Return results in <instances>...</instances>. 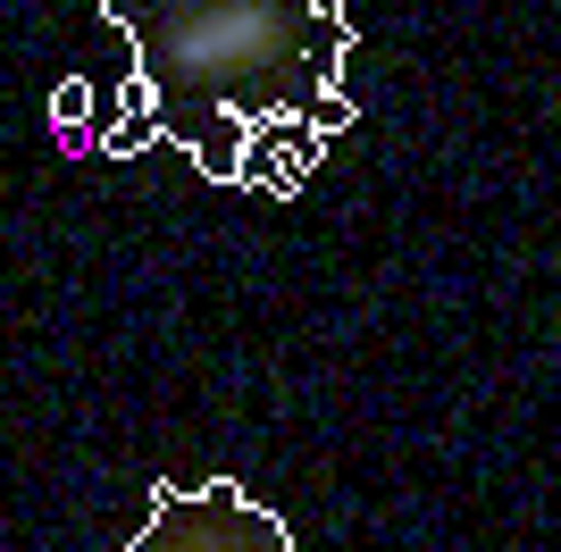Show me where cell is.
Segmentation results:
<instances>
[{"mask_svg":"<svg viewBox=\"0 0 561 552\" xmlns=\"http://www.w3.org/2000/svg\"><path fill=\"white\" fill-rule=\"evenodd\" d=\"M126 552H294V528H285L268 503H252L234 478H160L151 485V519L135 528Z\"/></svg>","mask_w":561,"mask_h":552,"instance_id":"cell-2","label":"cell"},{"mask_svg":"<svg viewBox=\"0 0 561 552\" xmlns=\"http://www.w3.org/2000/svg\"><path fill=\"white\" fill-rule=\"evenodd\" d=\"M50 126H59V151H68V160H84V151H101V135H93V126H84V117H50Z\"/></svg>","mask_w":561,"mask_h":552,"instance_id":"cell-3","label":"cell"},{"mask_svg":"<svg viewBox=\"0 0 561 552\" xmlns=\"http://www.w3.org/2000/svg\"><path fill=\"white\" fill-rule=\"evenodd\" d=\"M135 34L142 126L151 142L193 151L210 184H243L260 126L344 135V59L360 50L344 0H93Z\"/></svg>","mask_w":561,"mask_h":552,"instance_id":"cell-1","label":"cell"},{"mask_svg":"<svg viewBox=\"0 0 561 552\" xmlns=\"http://www.w3.org/2000/svg\"><path fill=\"white\" fill-rule=\"evenodd\" d=\"M84 101H93V92H84V76H59V92H50V117H84Z\"/></svg>","mask_w":561,"mask_h":552,"instance_id":"cell-4","label":"cell"}]
</instances>
